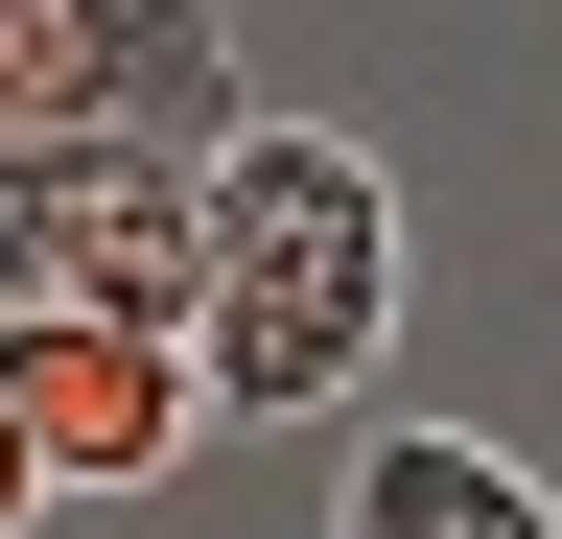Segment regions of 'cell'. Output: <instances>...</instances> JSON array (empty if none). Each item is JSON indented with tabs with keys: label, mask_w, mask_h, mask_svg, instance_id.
I'll list each match as a JSON object with an SVG mask.
<instances>
[{
	"label": "cell",
	"mask_w": 562,
	"mask_h": 539,
	"mask_svg": "<svg viewBox=\"0 0 562 539\" xmlns=\"http://www.w3.org/2000/svg\"><path fill=\"white\" fill-rule=\"evenodd\" d=\"M398 282H422V212H398V165L351 117H235L188 165V398L328 423L398 352Z\"/></svg>",
	"instance_id": "cell-1"
},
{
	"label": "cell",
	"mask_w": 562,
	"mask_h": 539,
	"mask_svg": "<svg viewBox=\"0 0 562 539\" xmlns=\"http://www.w3.org/2000/svg\"><path fill=\"white\" fill-rule=\"evenodd\" d=\"M235 24L211 0H0V165L24 142H140V165H211L235 142Z\"/></svg>",
	"instance_id": "cell-2"
},
{
	"label": "cell",
	"mask_w": 562,
	"mask_h": 539,
	"mask_svg": "<svg viewBox=\"0 0 562 539\" xmlns=\"http://www.w3.org/2000/svg\"><path fill=\"white\" fill-rule=\"evenodd\" d=\"M0 328H165L188 352V165L24 142L0 165Z\"/></svg>",
	"instance_id": "cell-3"
},
{
	"label": "cell",
	"mask_w": 562,
	"mask_h": 539,
	"mask_svg": "<svg viewBox=\"0 0 562 539\" xmlns=\"http://www.w3.org/2000/svg\"><path fill=\"white\" fill-rule=\"evenodd\" d=\"M0 423H24V469L47 493H165L188 469V352L165 328H0Z\"/></svg>",
	"instance_id": "cell-4"
},
{
	"label": "cell",
	"mask_w": 562,
	"mask_h": 539,
	"mask_svg": "<svg viewBox=\"0 0 562 539\" xmlns=\"http://www.w3.org/2000/svg\"><path fill=\"white\" fill-rule=\"evenodd\" d=\"M328 539H562V493L516 446H469V423H375L351 493H328Z\"/></svg>",
	"instance_id": "cell-5"
},
{
	"label": "cell",
	"mask_w": 562,
	"mask_h": 539,
	"mask_svg": "<svg viewBox=\"0 0 562 539\" xmlns=\"http://www.w3.org/2000/svg\"><path fill=\"white\" fill-rule=\"evenodd\" d=\"M24 516H47V469H24V423H0V539H24Z\"/></svg>",
	"instance_id": "cell-6"
}]
</instances>
